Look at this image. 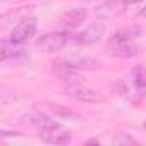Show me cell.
I'll list each match as a JSON object with an SVG mask.
<instances>
[{"mask_svg":"<svg viewBox=\"0 0 146 146\" xmlns=\"http://www.w3.org/2000/svg\"><path fill=\"white\" fill-rule=\"evenodd\" d=\"M141 31H143L141 28L131 26V28L122 29V31H117L113 36H110L108 46H110L112 55L120 57V58H129V57H134L136 53H139L141 48L137 45H134L132 41L141 35Z\"/></svg>","mask_w":146,"mask_h":146,"instance_id":"obj_1","label":"cell"},{"mask_svg":"<svg viewBox=\"0 0 146 146\" xmlns=\"http://www.w3.org/2000/svg\"><path fill=\"white\" fill-rule=\"evenodd\" d=\"M69 41H70L69 33L53 31V33L41 35V36L35 41V50L40 52V53H55V52L62 50Z\"/></svg>","mask_w":146,"mask_h":146,"instance_id":"obj_2","label":"cell"},{"mask_svg":"<svg viewBox=\"0 0 146 146\" xmlns=\"http://www.w3.org/2000/svg\"><path fill=\"white\" fill-rule=\"evenodd\" d=\"M65 96L76 100V102H83V103H103L105 102V96L93 90V88H88V86H83V84H69L65 88Z\"/></svg>","mask_w":146,"mask_h":146,"instance_id":"obj_3","label":"cell"},{"mask_svg":"<svg viewBox=\"0 0 146 146\" xmlns=\"http://www.w3.org/2000/svg\"><path fill=\"white\" fill-rule=\"evenodd\" d=\"M36 28H38V21H36L35 17H26V19H23L19 24L14 26V29L11 31L9 40H11L12 43L23 45V43H26L31 36H35Z\"/></svg>","mask_w":146,"mask_h":146,"instance_id":"obj_4","label":"cell"},{"mask_svg":"<svg viewBox=\"0 0 146 146\" xmlns=\"http://www.w3.org/2000/svg\"><path fill=\"white\" fill-rule=\"evenodd\" d=\"M103 36H105V26L100 24V23H96V24L88 26L84 31L74 35V36L70 38V43H74L78 46H88V45L98 43Z\"/></svg>","mask_w":146,"mask_h":146,"instance_id":"obj_5","label":"cell"},{"mask_svg":"<svg viewBox=\"0 0 146 146\" xmlns=\"http://www.w3.org/2000/svg\"><path fill=\"white\" fill-rule=\"evenodd\" d=\"M88 17V12L86 9H70L69 12H65L58 24H57V31H64V33H70V31H74L78 29Z\"/></svg>","mask_w":146,"mask_h":146,"instance_id":"obj_6","label":"cell"},{"mask_svg":"<svg viewBox=\"0 0 146 146\" xmlns=\"http://www.w3.org/2000/svg\"><path fill=\"white\" fill-rule=\"evenodd\" d=\"M0 58L4 64L7 62H14V64H24L28 60V53L24 52V48L17 43H12L11 40H4L2 41V48H0Z\"/></svg>","mask_w":146,"mask_h":146,"instance_id":"obj_7","label":"cell"},{"mask_svg":"<svg viewBox=\"0 0 146 146\" xmlns=\"http://www.w3.org/2000/svg\"><path fill=\"white\" fill-rule=\"evenodd\" d=\"M125 7L127 5H125L124 0H105L103 4L96 5L95 16L98 19H105V21L115 19V17H119V16H122L125 12Z\"/></svg>","mask_w":146,"mask_h":146,"instance_id":"obj_8","label":"cell"},{"mask_svg":"<svg viewBox=\"0 0 146 146\" xmlns=\"http://www.w3.org/2000/svg\"><path fill=\"white\" fill-rule=\"evenodd\" d=\"M38 137L48 144H69L72 141V134L62 127H53V129H43L40 131Z\"/></svg>","mask_w":146,"mask_h":146,"instance_id":"obj_9","label":"cell"},{"mask_svg":"<svg viewBox=\"0 0 146 146\" xmlns=\"http://www.w3.org/2000/svg\"><path fill=\"white\" fill-rule=\"evenodd\" d=\"M23 122H24V124H29V125H33V127H36V129H40V131L60 127V124H58L55 119H52L50 115H46V113H43V112H31V113H26V115L23 117Z\"/></svg>","mask_w":146,"mask_h":146,"instance_id":"obj_10","label":"cell"},{"mask_svg":"<svg viewBox=\"0 0 146 146\" xmlns=\"http://www.w3.org/2000/svg\"><path fill=\"white\" fill-rule=\"evenodd\" d=\"M64 64L70 65V67H74L78 70L81 69H98L102 67V62L93 58V57H88V55H69L65 58H62Z\"/></svg>","mask_w":146,"mask_h":146,"instance_id":"obj_11","label":"cell"},{"mask_svg":"<svg viewBox=\"0 0 146 146\" xmlns=\"http://www.w3.org/2000/svg\"><path fill=\"white\" fill-rule=\"evenodd\" d=\"M132 81H134L136 91L139 95H146V67L143 64H137L132 69Z\"/></svg>","mask_w":146,"mask_h":146,"instance_id":"obj_12","label":"cell"},{"mask_svg":"<svg viewBox=\"0 0 146 146\" xmlns=\"http://www.w3.org/2000/svg\"><path fill=\"white\" fill-rule=\"evenodd\" d=\"M48 110L55 115V117H58V119H65V120H81V115L78 113V112H74V110H70V108H65V107H62V105H48Z\"/></svg>","mask_w":146,"mask_h":146,"instance_id":"obj_13","label":"cell"},{"mask_svg":"<svg viewBox=\"0 0 146 146\" xmlns=\"http://www.w3.org/2000/svg\"><path fill=\"white\" fill-rule=\"evenodd\" d=\"M115 144H136V139L131 137L129 134H119L115 139H113Z\"/></svg>","mask_w":146,"mask_h":146,"instance_id":"obj_14","label":"cell"},{"mask_svg":"<svg viewBox=\"0 0 146 146\" xmlns=\"http://www.w3.org/2000/svg\"><path fill=\"white\" fill-rule=\"evenodd\" d=\"M0 136H2V137H7V136H21V132H7V131H4V132H0Z\"/></svg>","mask_w":146,"mask_h":146,"instance_id":"obj_15","label":"cell"},{"mask_svg":"<svg viewBox=\"0 0 146 146\" xmlns=\"http://www.w3.org/2000/svg\"><path fill=\"white\" fill-rule=\"evenodd\" d=\"M124 2H125V5H136V4L143 2V0H124Z\"/></svg>","mask_w":146,"mask_h":146,"instance_id":"obj_16","label":"cell"},{"mask_svg":"<svg viewBox=\"0 0 146 146\" xmlns=\"http://www.w3.org/2000/svg\"><path fill=\"white\" fill-rule=\"evenodd\" d=\"M137 16H139V17H146V5L139 11V14H137Z\"/></svg>","mask_w":146,"mask_h":146,"instance_id":"obj_17","label":"cell"},{"mask_svg":"<svg viewBox=\"0 0 146 146\" xmlns=\"http://www.w3.org/2000/svg\"><path fill=\"white\" fill-rule=\"evenodd\" d=\"M7 2H23V0H7Z\"/></svg>","mask_w":146,"mask_h":146,"instance_id":"obj_18","label":"cell"},{"mask_svg":"<svg viewBox=\"0 0 146 146\" xmlns=\"http://www.w3.org/2000/svg\"><path fill=\"white\" fill-rule=\"evenodd\" d=\"M143 127H144V129H146V119H144V122H143Z\"/></svg>","mask_w":146,"mask_h":146,"instance_id":"obj_19","label":"cell"},{"mask_svg":"<svg viewBox=\"0 0 146 146\" xmlns=\"http://www.w3.org/2000/svg\"><path fill=\"white\" fill-rule=\"evenodd\" d=\"M84 2H95V0H84Z\"/></svg>","mask_w":146,"mask_h":146,"instance_id":"obj_20","label":"cell"}]
</instances>
